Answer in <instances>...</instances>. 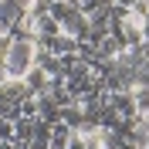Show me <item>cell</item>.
I'll use <instances>...</instances> for the list:
<instances>
[{"instance_id": "cell-1", "label": "cell", "mask_w": 149, "mask_h": 149, "mask_svg": "<svg viewBox=\"0 0 149 149\" xmlns=\"http://www.w3.org/2000/svg\"><path fill=\"white\" fill-rule=\"evenodd\" d=\"M34 58H37V44L34 41L14 37V44H10V51H7V71H10V78H27L31 68H34Z\"/></svg>"}, {"instance_id": "cell-2", "label": "cell", "mask_w": 149, "mask_h": 149, "mask_svg": "<svg viewBox=\"0 0 149 149\" xmlns=\"http://www.w3.org/2000/svg\"><path fill=\"white\" fill-rule=\"evenodd\" d=\"M27 10L20 7L17 0H0V34H14V27L20 24Z\"/></svg>"}, {"instance_id": "cell-3", "label": "cell", "mask_w": 149, "mask_h": 149, "mask_svg": "<svg viewBox=\"0 0 149 149\" xmlns=\"http://www.w3.org/2000/svg\"><path fill=\"white\" fill-rule=\"evenodd\" d=\"M112 27H119L122 41H125L129 47H139V44H142V20L136 17V14H129L125 20H119V24H112Z\"/></svg>"}, {"instance_id": "cell-4", "label": "cell", "mask_w": 149, "mask_h": 149, "mask_svg": "<svg viewBox=\"0 0 149 149\" xmlns=\"http://www.w3.org/2000/svg\"><path fill=\"white\" fill-rule=\"evenodd\" d=\"M109 105L119 112V119H136V115H139L132 92H112V95H109Z\"/></svg>"}, {"instance_id": "cell-5", "label": "cell", "mask_w": 149, "mask_h": 149, "mask_svg": "<svg viewBox=\"0 0 149 149\" xmlns=\"http://www.w3.org/2000/svg\"><path fill=\"white\" fill-rule=\"evenodd\" d=\"M74 136H78V132H74L71 125H65V122H54V125H51V146H47V149H71Z\"/></svg>"}, {"instance_id": "cell-6", "label": "cell", "mask_w": 149, "mask_h": 149, "mask_svg": "<svg viewBox=\"0 0 149 149\" xmlns=\"http://www.w3.org/2000/svg\"><path fill=\"white\" fill-rule=\"evenodd\" d=\"M47 14H51V17L61 24V31H65V24H68V20H74L78 14H81V10H78V3H68V0H54V3L47 7Z\"/></svg>"}, {"instance_id": "cell-7", "label": "cell", "mask_w": 149, "mask_h": 149, "mask_svg": "<svg viewBox=\"0 0 149 149\" xmlns=\"http://www.w3.org/2000/svg\"><path fill=\"white\" fill-rule=\"evenodd\" d=\"M61 34V24H58L51 14H37V41H51V37H58Z\"/></svg>"}, {"instance_id": "cell-8", "label": "cell", "mask_w": 149, "mask_h": 149, "mask_svg": "<svg viewBox=\"0 0 149 149\" xmlns=\"http://www.w3.org/2000/svg\"><path fill=\"white\" fill-rule=\"evenodd\" d=\"M24 85H27V92H31V95H44V92H47V85H51V78H47L44 68H31V74L24 78Z\"/></svg>"}, {"instance_id": "cell-9", "label": "cell", "mask_w": 149, "mask_h": 149, "mask_svg": "<svg viewBox=\"0 0 149 149\" xmlns=\"http://www.w3.org/2000/svg\"><path fill=\"white\" fill-rule=\"evenodd\" d=\"M61 122H65V125H71L74 132L85 129V109L78 105V98H74L71 105H65V109H61Z\"/></svg>"}, {"instance_id": "cell-10", "label": "cell", "mask_w": 149, "mask_h": 149, "mask_svg": "<svg viewBox=\"0 0 149 149\" xmlns=\"http://www.w3.org/2000/svg\"><path fill=\"white\" fill-rule=\"evenodd\" d=\"M34 132H37V119H24V115H20V119L14 122V139L17 142H31Z\"/></svg>"}, {"instance_id": "cell-11", "label": "cell", "mask_w": 149, "mask_h": 149, "mask_svg": "<svg viewBox=\"0 0 149 149\" xmlns=\"http://www.w3.org/2000/svg\"><path fill=\"white\" fill-rule=\"evenodd\" d=\"M132 98H136L139 115H149V85H136V88H132Z\"/></svg>"}, {"instance_id": "cell-12", "label": "cell", "mask_w": 149, "mask_h": 149, "mask_svg": "<svg viewBox=\"0 0 149 149\" xmlns=\"http://www.w3.org/2000/svg\"><path fill=\"white\" fill-rule=\"evenodd\" d=\"M37 112H41L37 95H24V98H20V115H24V119H37Z\"/></svg>"}, {"instance_id": "cell-13", "label": "cell", "mask_w": 149, "mask_h": 149, "mask_svg": "<svg viewBox=\"0 0 149 149\" xmlns=\"http://www.w3.org/2000/svg\"><path fill=\"white\" fill-rule=\"evenodd\" d=\"M10 44H14V37H10V34H0V68L7 65V51H10Z\"/></svg>"}, {"instance_id": "cell-14", "label": "cell", "mask_w": 149, "mask_h": 149, "mask_svg": "<svg viewBox=\"0 0 149 149\" xmlns=\"http://www.w3.org/2000/svg\"><path fill=\"white\" fill-rule=\"evenodd\" d=\"M142 41H146V44H149V17L142 20Z\"/></svg>"}, {"instance_id": "cell-15", "label": "cell", "mask_w": 149, "mask_h": 149, "mask_svg": "<svg viewBox=\"0 0 149 149\" xmlns=\"http://www.w3.org/2000/svg\"><path fill=\"white\" fill-rule=\"evenodd\" d=\"M17 3H20V7H24V10H31V7H34V3H37V0H17Z\"/></svg>"}]
</instances>
